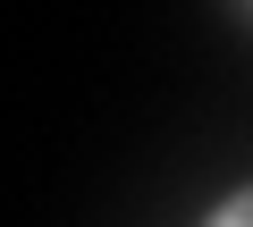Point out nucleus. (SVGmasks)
Returning a JSON list of instances; mask_svg holds the SVG:
<instances>
[{"instance_id": "obj_1", "label": "nucleus", "mask_w": 253, "mask_h": 227, "mask_svg": "<svg viewBox=\"0 0 253 227\" xmlns=\"http://www.w3.org/2000/svg\"><path fill=\"white\" fill-rule=\"evenodd\" d=\"M211 227H253V194H236V202H228V210H219Z\"/></svg>"}]
</instances>
